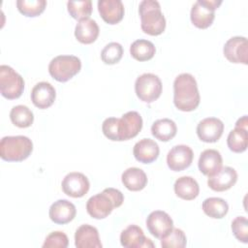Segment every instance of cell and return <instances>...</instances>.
Here are the masks:
<instances>
[{
	"label": "cell",
	"instance_id": "1",
	"mask_svg": "<svg viewBox=\"0 0 248 248\" xmlns=\"http://www.w3.org/2000/svg\"><path fill=\"white\" fill-rule=\"evenodd\" d=\"M200 100L196 78L188 73L177 76L173 81L174 106L181 111H192L198 108Z\"/></svg>",
	"mask_w": 248,
	"mask_h": 248
},
{
	"label": "cell",
	"instance_id": "2",
	"mask_svg": "<svg viewBox=\"0 0 248 248\" xmlns=\"http://www.w3.org/2000/svg\"><path fill=\"white\" fill-rule=\"evenodd\" d=\"M124 202L123 194L114 188H106L102 193L89 198L86 202L87 213L95 219L108 217L113 208L119 207Z\"/></svg>",
	"mask_w": 248,
	"mask_h": 248
},
{
	"label": "cell",
	"instance_id": "3",
	"mask_svg": "<svg viewBox=\"0 0 248 248\" xmlns=\"http://www.w3.org/2000/svg\"><path fill=\"white\" fill-rule=\"evenodd\" d=\"M139 14L140 16V27L145 34L158 36L165 31L166 18L158 1H141L139 6Z\"/></svg>",
	"mask_w": 248,
	"mask_h": 248
},
{
	"label": "cell",
	"instance_id": "4",
	"mask_svg": "<svg viewBox=\"0 0 248 248\" xmlns=\"http://www.w3.org/2000/svg\"><path fill=\"white\" fill-rule=\"evenodd\" d=\"M33 150L32 140L25 136H8L0 141V157L8 162H21Z\"/></svg>",
	"mask_w": 248,
	"mask_h": 248
},
{
	"label": "cell",
	"instance_id": "5",
	"mask_svg": "<svg viewBox=\"0 0 248 248\" xmlns=\"http://www.w3.org/2000/svg\"><path fill=\"white\" fill-rule=\"evenodd\" d=\"M81 69L80 59L75 55H58L48 65L49 75L59 82H66Z\"/></svg>",
	"mask_w": 248,
	"mask_h": 248
},
{
	"label": "cell",
	"instance_id": "6",
	"mask_svg": "<svg viewBox=\"0 0 248 248\" xmlns=\"http://www.w3.org/2000/svg\"><path fill=\"white\" fill-rule=\"evenodd\" d=\"M24 90V80L12 67L0 66V92L3 97L9 100L17 99Z\"/></svg>",
	"mask_w": 248,
	"mask_h": 248
},
{
	"label": "cell",
	"instance_id": "7",
	"mask_svg": "<svg viewBox=\"0 0 248 248\" xmlns=\"http://www.w3.org/2000/svg\"><path fill=\"white\" fill-rule=\"evenodd\" d=\"M162 81L158 76L145 73L140 76L135 82V91L139 99L144 103L156 101L162 93Z\"/></svg>",
	"mask_w": 248,
	"mask_h": 248
},
{
	"label": "cell",
	"instance_id": "8",
	"mask_svg": "<svg viewBox=\"0 0 248 248\" xmlns=\"http://www.w3.org/2000/svg\"><path fill=\"white\" fill-rule=\"evenodd\" d=\"M222 4V0H198L191 9V21L200 28L209 27L215 17V10Z\"/></svg>",
	"mask_w": 248,
	"mask_h": 248
},
{
	"label": "cell",
	"instance_id": "9",
	"mask_svg": "<svg viewBox=\"0 0 248 248\" xmlns=\"http://www.w3.org/2000/svg\"><path fill=\"white\" fill-rule=\"evenodd\" d=\"M146 227L153 236L161 239L172 230L173 221L167 212L155 210L147 216Z\"/></svg>",
	"mask_w": 248,
	"mask_h": 248
},
{
	"label": "cell",
	"instance_id": "10",
	"mask_svg": "<svg viewBox=\"0 0 248 248\" xmlns=\"http://www.w3.org/2000/svg\"><path fill=\"white\" fill-rule=\"evenodd\" d=\"M225 57L232 63H248V43L245 37H232L229 39L223 48Z\"/></svg>",
	"mask_w": 248,
	"mask_h": 248
},
{
	"label": "cell",
	"instance_id": "11",
	"mask_svg": "<svg viewBox=\"0 0 248 248\" xmlns=\"http://www.w3.org/2000/svg\"><path fill=\"white\" fill-rule=\"evenodd\" d=\"M61 187L63 192L69 197L81 198L88 192L90 183L83 173L73 171L64 177Z\"/></svg>",
	"mask_w": 248,
	"mask_h": 248
},
{
	"label": "cell",
	"instance_id": "12",
	"mask_svg": "<svg viewBox=\"0 0 248 248\" xmlns=\"http://www.w3.org/2000/svg\"><path fill=\"white\" fill-rule=\"evenodd\" d=\"M194 153L191 147L184 144L173 146L167 155L168 167L173 171H180L192 164Z\"/></svg>",
	"mask_w": 248,
	"mask_h": 248
},
{
	"label": "cell",
	"instance_id": "13",
	"mask_svg": "<svg viewBox=\"0 0 248 248\" xmlns=\"http://www.w3.org/2000/svg\"><path fill=\"white\" fill-rule=\"evenodd\" d=\"M142 128V118L138 111H128L118 119L119 137L121 140L135 138Z\"/></svg>",
	"mask_w": 248,
	"mask_h": 248
},
{
	"label": "cell",
	"instance_id": "14",
	"mask_svg": "<svg viewBox=\"0 0 248 248\" xmlns=\"http://www.w3.org/2000/svg\"><path fill=\"white\" fill-rule=\"evenodd\" d=\"M224 132L223 122L216 117H207L199 122L197 135L202 141L216 142Z\"/></svg>",
	"mask_w": 248,
	"mask_h": 248
},
{
	"label": "cell",
	"instance_id": "15",
	"mask_svg": "<svg viewBox=\"0 0 248 248\" xmlns=\"http://www.w3.org/2000/svg\"><path fill=\"white\" fill-rule=\"evenodd\" d=\"M120 243L125 248L154 247L153 242L144 235L141 228L137 225H130L122 231L120 234Z\"/></svg>",
	"mask_w": 248,
	"mask_h": 248
},
{
	"label": "cell",
	"instance_id": "16",
	"mask_svg": "<svg viewBox=\"0 0 248 248\" xmlns=\"http://www.w3.org/2000/svg\"><path fill=\"white\" fill-rule=\"evenodd\" d=\"M237 180V173L231 167H222L215 174L208 176L207 185L216 192H223L231 189Z\"/></svg>",
	"mask_w": 248,
	"mask_h": 248
},
{
	"label": "cell",
	"instance_id": "17",
	"mask_svg": "<svg viewBox=\"0 0 248 248\" xmlns=\"http://www.w3.org/2000/svg\"><path fill=\"white\" fill-rule=\"evenodd\" d=\"M56 92L54 87L46 81L38 82L31 91V101L35 107L45 109L49 108L55 100Z\"/></svg>",
	"mask_w": 248,
	"mask_h": 248
},
{
	"label": "cell",
	"instance_id": "18",
	"mask_svg": "<svg viewBox=\"0 0 248 248\" xmlns=\"http://www.w3.org/2000/svg\"><path fill=\"white\" fill-rule=\"evenodd\" d=\"M77 214V209L74 203L68 200H58L54 202L48 211L49 218L56 224H67L71 222Z\"/></svg>",
	"mask_w": 248,
	"mask_h": 248
},
{
	"label": "cell",
	"instance_id": "19",
	"mask_svg": "<svg viewBox=\"0 0 248 248\" xmlns=\"http://www.w3.org/2000/svg\"><path fill=\"white\" fill-rule=\"evenodd\" d=\"M98 11L104 21L108 24L118 23L124 16V6L120 0H100Z\"/></svg>",
	"mask_w": 248,
	"mask_h": 248
},
{
	"label": "cell",
	"instance_id": "20",
	"mask_svg": "<svg viewBox=\"0 0 248 248\" xmlns=\"http://www.w3.org/2000/svg\"><path fill=\"white\" fill-rule=\"evenodd\" d=\"M75 245L78 248H102L98 230L88 224L81 225L75 233Z\"/></svg>",
	"mask_w": 248,
	"mask_h": 248
},
{
	"label": "cell",
	"instance_id": "21",
	"mask_svg": "<svg viewBox=\"0 0 248 248\" xmlns=\"http://www.w3.org/2000/svg\"><path fill=\"white\" fill-rule=\"evenodd\" d=\"M160 153L159 146L151 139H142L139 140L133 148V154L139 162L142 164H150L154 162Z\"/></svg>",
	"mask_w": 248,
	"mask_h": 248
},
{
	"label": "cell",
	"instance_id": "22",
	"mask_svg": "<svg viewBox=\"0 0 248 248\" xmlns=\"http://www.w3.org/2000/svg\"><path fill=\"white\" fill-rule=\"evenodd\" d=\"M223 165V159L219 151L215 149H205L202 152L198 166L201 172L206 176L215 174Z\"/></svg>",
	"mask_w": 248,
	"mask_h": 248
},
{
	"label": "cell",
	"instance_id": "23",
	"mask_svg": "<svg viewBox=\"0 0 248 248\" xmlns=\"http://www.w3.org/2000/svg\"><path fill=\"white\" fill-rule=\"evenodd\" d=\"M99 26L97 22L88 17L79 20L75 28V36L81 44L89 45L96 41L99 36Z\"/></svg>",
	"mask_w": 248,
	"mask_h": 248
},
{
	"label": "cell",
	"instance_id": "24",
	"mask_svg": "<svg viewBox=\"0 0 248 248\" xmlns=\"http://www.w3.org/2000/svg\"><path fill=\"white\" fill-rule=\"evenodd\" d=\"M175 195L185 201L196 199L200 193L198 182L192 176H181L177 178L173 185Z\"/></svg>",
	"mask_w": 248,
	"mask_h": 248
},
{
	"label": "cell",
	"instance_id": "25",
	"mask_svg": "<svg viewBox=\"0 0 248 248\" xmlns=\"http://www.w3.org/2000/svg\"><path fill=\"white\" fill-rule=\"evenodd\" d=\"M121 180L124 186L130 191H140L147 184V176L145 172L139 168H129L123 171Z\"/></svg>",
	"mask_w": 248,
	"mask_h": 248
},
{
	"label": "cell",
	"instance_id": "26",
	"mask_svg": "<svg viewBox=\"0 0 248 248\" xmlns=\"http://www.w3.org/2000/svg\"><path fill=\"white\" fill-rule=\"evenodd\" d=\"M177 127L174 121L169 118L156 120L151 126V134L161 141H169L176 135Z\"/></svg>",
	"mask_w": 248,
	"mask_h": 248
},
{
	"label": "cell",
	"instance_id": "27",
	"mask_svg": "<svg viewBox=\"0 0 248 248\" xmlns=\"http://www.w3.org/2000/svg\"><path fill=\"white\" fill-rule=\"evenodd\" d=\"M202 210L203 212L214 219H221L225 217V215L229 211V204L228 202L221 199L216 197L207 198L202 202Z\"/></svg>",
	"mask_w": 248,
	"mask_h": 248
},
{
	"label": "cell",
	"instance_id": "28",
	"mask_svg": "<svg viewBox=\"0 0 248 248\" xmlns=\"http://www.w3.org/2000/svg\"><path fill=\"white\" fill-rule=\"evenodd\" d=\"M156 48L152 42L140 39L135 41L130 46V53L138 61L150 60L155 54Z\"/></svg>",
	"mask_w": 248,
	"mask_h": 248
},
{
	"label": "cell",
	"instance_id": "29",
	"mask_svg": "<svg viewBox=\"0 0 248 248\" xmlns=\"http://www.w3.org/2000/svg\"><path fill=\"white\" fill-rule=\"evenodd\" d=\"M248 130L240 127H235L232 130L227 138V144L232 152L241 153L248 146Z\"/></svg>",
	"mask_w": 248,
	"mask_h": 248
},
{
	"label": "cell",
	"instance_id": "30",
	"mask_svg": "<svg viewBox=\"0 0 248 248\" xmlns=\"http://www.w3.org/2000/svg\"><path fill=\"white\" fill-rule=\"evenodd\" d=\"M10 118L12 123L18 128H27L33 124V112L23 105L15 106L10 111Z\"/></svg>",
	"mask_w": 248,
	"mask_h": 248
},
{
	"label": "cell",
	"instance_id": "31",
	"mask_svg": "<svg viewBox=\"0 0 248 248\" xmlns=\"http://www.w3.org/2000/svg\"><path fill=\"white\" fill-rule=\"evenodd\" d=\"M46 6L45 0H17L16 7L25 16L34 17L41 15Z\"/></svg>",
	"mask_w": 248,
	"mask_h": 248
},
{
	"label": "cell",
	"instance_id": "32",
	"mask_svg": "<svg viewBox=\"0 0 248 248\" xmlns=\"http://www.w3.org/2000/svg\"><path fill=\"white\" fill-rule=\"evenodd\" d=\"M69 14L75 19L88 18L92 13V2L90 0L82 1H69L67 3Z\"/></svg>",
	"mask_w": 248,
	"mask_h": 248
},
{
	"label": "cell",
	"instance_id": "33",
	"mask_svg": "<svg viewBox=\"0 0 248 248\" xmlns=\"http://www.w3.org/2000/svg\"><path fill=\"white\" fill-rule=\"evenodd\" d=\"M187 239L184 232L177 228L172 230L163 238H161V246L163 248H184Z\"/></svg>",
	"mask_w": 248,
	"mask_h": 248
},
{
	"label": "cell",
	"instance_id": "34",
	"mask_svg": "<svg viewBox=\"0 0 248 248\" xmlns=\"http://www.w3.org/2000/svg\"><path fill=\"white\" fill-rule=\"evenodd\" d=\"M123 56V47L119 43L111 42L101 51V59L105 64L113 65L120 61Z\"/></svg>",
	"mask_w": 248,
	"mask_h": 248
},
{
	"label": "cell",
	"instance_id": "35",
	"mask_svg": "<svg viewBox=\"0 0 248 248\" xmlns=\"http://www.w3.org/2000/svg\"><path fill=\"white\" fill-rule=\"evenodd\" d=\"M232 231L235 238L243 243L248 242V220L244 216H238L232 222Z\"/></svg>",
	"mask_w": 248,
	"mask_h": 248
},
{
	"label": "cell",
	"instance_id": "36",
	"mask_svg": "<svg viewBox=\"0 0 248 248\" xmlns=\"http://www.w3.org/2000/svg\"><path fill=\"white\" fill-rule=\"evenodd\" d=\"M69 244L68 236L63 232H52L45 239L44 248H66Z\"/></svg>",
	"mask_w": 248,
	"mask_h": 248
},
{
	"label": "cell",
	"instance_id": "37",
	"mask_svg": "<svg viewBox=\"0 0 248 248\" xmlns=\"http://www.w3.org/2000/svg\"><path fill=\"white\" fill-rule=\"evenodd\" d=\"M102 131L108 140L113 141H120L118 118L116 117L106 118L102 124Z\"/></svg>",
	"mask_w": 248,
	"mask_h": 248
},
{
	"label": "cell",
	"instance_id": "38",
	"mask_svg": "<svg viewBox=\"0 0 248 248\" xmlns=\"http://www.w3.org/2000/svg\"><path fill=\"white\" fill-rule=\"evenodd\" d=\"M247 125H248V120H247V115H243L241 118H239L236 123H235V127H240V128H244L247 129ZM248 130V129H247Z\"/></svg>",
	"mask_w": 248,
	"mask_h": 248
}]
</instances>
